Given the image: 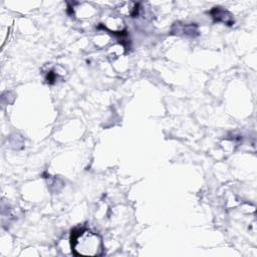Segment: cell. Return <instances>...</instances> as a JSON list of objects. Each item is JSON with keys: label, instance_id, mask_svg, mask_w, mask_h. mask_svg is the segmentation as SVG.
Instances as JSON below:
<instances>
[{"label": "cell", "instance_id": "obj_1", "mask_svg": "<svg viewBox=\"0 0 257 257\" xmlns=\"http://www.w3.org/2000/svg\"><path fill=\"white\" fill-rule=\"evenodd\" d=\"M70 246L75 256H99L104 253L101 238L87 228H75L71 231Z\"/></svg>", "mask_w": 257, "mask_h": 257}, {"label": "cell", "instance_id": "obj_2", "mask_svg": "<svg viewBox=\"0 0 257 257\" xmlns=\"http://www.w3.org/2000/svg\"><path fill=\"white\" fill-rule=\"evenodd\" d=\"M210 14L215 22H222L226 25H233L234 23L233 15L222 7H214L210 10Z\"/></svg>", "mask_w": 257, "mask_h": 257}, {"label": "cell", "instance_id": "obj_3", "mask_svg": "<svg viewBox=\"0 0 257 257\" xmlns=\"http://www.w3.org/2000/svg\"><path fill=\"white\" fill-rule=\"evenodd\" d=\"M174 28H176V31H172L173 33L176 34H180L183 33L186 36H191L194 37L196 35H198V30H197V25L195 24H175Z\"/></svg>", "mask_w": 257, "mask_h": 257}]
</instances>
